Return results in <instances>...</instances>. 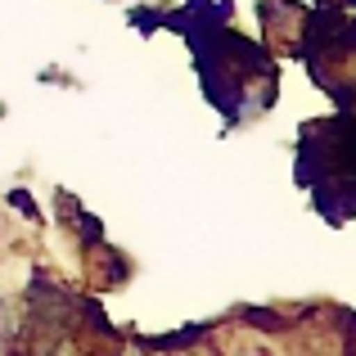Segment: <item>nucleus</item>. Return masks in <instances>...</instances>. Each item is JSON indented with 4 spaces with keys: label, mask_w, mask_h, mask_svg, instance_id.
<instances>
[]
</instances>
